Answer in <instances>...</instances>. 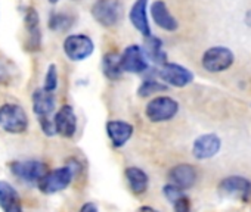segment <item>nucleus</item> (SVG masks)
<instances>
[{"label": "nucleus", "mask_w": 251, "mask_h": 212, "mask_svg": "<svg viewBox=\"0 0 251 212\" xmlns=\"http://www.w3.org/2000/svg\"><path fill=\"white\" fill-rule=\"evenodd\" d=\"M11 171L15 177L27 183H39L48 172L46 165L39 161H23L11 164Z\"/></svg>", "instance_id": "9"}, {"label": "nucleus", "mask_w": 251, "mask_h": 212, "mask_svg": "<svg viewBox=\"0 0 251 212\" xmlns=\"http://www.w3.org/2000/svg\"><path fill=\"white\" fill-rule=\"evenodd\" d=\"M151 14H152V18L155 21V24L166 30V31H176L179 24L177 21L175 20V17L169 12V8L166 6V3L163 0H155L151 6Z\"/></svg>", "instance_id": "17"}, {"label": "nucleus", "mask_w": 251, "mask_h": 212, "mask_svg": "<svg viewBox=\"0 0 251 212\" xmlns=\"http://www.w3.org/2000/svg\"><path fill=\"white\" fill-rule=\"evenodd\" d=\"M167 90V85L163 84V83H158L155 80H145L139 90H138V94L141 97H147V96H151V94H155V93H160V91H166Z\"/></svg>", "instance_id": "23"}, {"label": "nucleus", "mask_w": 251, "mask_h": 212, "mask_svg": "<svg viewBox=\"0 0 251 212\" xmlns=\"http://www.w3.org/2000/svg\"><path fill=\"white\" fill-rule=\"evenodd\" d=\"M64 52L71 61H84L93 53V42L84 34L68 36L64 42Z\"/></svg>", "instance_id": "7"}, {"label": "nucleus", "mask_w": 251, "mask_h": 212, "mask_svg": "<svg viewBox=\"0 0 251 212\" xmlns=\"http://www.w3.org/2000/svg\"><path fill=\"white\" fill-rule=\"evenodd\" d=\"M144 52L147 59L152 61L154 64L158 65H166L167 64V55L163 49V42L157 37H147L145 40V46H144Z\"/></svg>", "instance_id": "20"}, {"label": "nucleus", "mask_w": 251, "mask_h": 212, "mask_svg": "<svg viewBox=\"0 0 251 212\" xmlns=\"http://www.w3.org/2000/svg\"><path fill=\"white\" fill-rule=\"evenodd\" d=\"M177 111H179V105L175 99H172L169 96H160V97L152 99L148 103L145 114L150 121L163 123V121H169V120L175 118Z\"/></svg>", "instance_id": "3"}, {"label": "nucleus", "mask_w": 251, "mask_h": 212, "mask_svg": "<svg viewBox=\"0 0 251 212\" xmlns=\"http://www.w3.org/2000/svg\"><path fill=\"white\" fill-rule=\"evenodd\" d=\"M25 28L30 37V46L31 49H39L40 46V28H39V15L36 12V9L30 8L25 14Z\"/></svg>", "instance_id": "21"}, {"label": "nucleus", "mask_w": 251, "mask_h": 212, "mask_svg": "<svg viewBox=\"0 0 251 212\" xmlns=\"http://www.w3.org/2000/svg\"><path fill=\"white\" fill-rule=\"evenodd\" d=\"M201 64L208 72H223L233 64V53L223 46L210 47L202 55Z\"/></svg>", "instance_id": "4"}, {"label": "nucleus", "mask_w": 251, "mask_h": 212, "mask_svg": "<svg viewBox=\"0 0 251 212\" xmlns=\"http://www.w3.org/2000/svg\"><path fill=\"white\" fill-rule=\"evenodd\" d=\"M0 208L3 212H21V199L18 191L6 181H0Z\"/></svg>", "instance_id": "18"}, {"label": "nucleus", "mask_w": 251, "mask_h": 212, "mask_svg": "<svg viewBox=\"0 0 251 212\" xmlns=\"http://www.w3.org/2000/svg\"><path fill=\"white\" fill-rule=\"evenodd\" d=\"M245 22H247V25L248 27H251V9L247 12V15H245Z\"/></svg>", "instance_id": "32"}, {"label": "nucleus", "mask_w": 251, "mask_h": 212, "mask_svg": "<svg viewBox=\"0 0 251 212\" xmlns=\"http://www.w3.org/2000/svg\"><path fill=\"white\" fill-rule=\"evenodd\" d=\"M9 80V72L3 62H0V83H6Z\"/></svg>", "instance_id": "29"}, {"label": "nucleus", "mask_w": 251, "mask_h": 212, "mask_svg": "<svg viewBox=\"0 0 251 212\" xmlns=\"http://www.w3.org/2000/svg\"><path fill=\"white\" fill-rule=\"evenodd\" d=\"M220 146L222 142L216 134H202L194 142L192 153L197 159H208L219 153Z\"/></svg>", "instance_id": "12"}, {"label": "nucleus", "mask_w": 251, "mask_h": 212, "mask_svg": "<svg viewBox=\"0 0 251 212\" xmlns=\"http://www.w3.org/2000/svg\"><path fill=\"white\" fill-rule=\"evenodd\" d=\"M40 120V126H42V130L45 134L48 136H53L56 134V127H55V121H52L49 117L46 118H39Z\"/></svg>", "instance_id": "27"}, {"label": "nucleus", "mask_w": 251, "mask_h": 212, "mask_svg": "<svg viewBox=\"0 0 251 212\" xmlns=\"http://www.w3.org/2000/svg\"><path fill=\"white\" fill-rule=\"evenodd\" d=\"M80 212H99V211H98V206L93 202H87L80 208Z\"/></svg>", "instance_id": "30"}, {"label": "nucleus", "mask_w": 251, "mask_h": 212, "mask_svg": "<svg viewBox=\"0 0 251 212\" xmlns=\"http://www.w3.org/2000/svg\"><path fill=\"white\" fill-rule=\"evenodd\" d=\"M175 209L176 212H189L191 211V205H189V199L183 194L182 197H179L175 203Z\"/></svg>", "instance_id": "28"}, {"label": "nucleus", "mask_w": 251, "mask_h": 212, "mask_svg": "<svg viewBox=\"0 0 251 212\" xmlns=\"http://www.w3.org/2000/svg\"><path fill=\"white\" fill-rule=\"evenodd\" d=\"M75 168L77 167L65 165L62 168H58V170H53V171L48 172L39 181L40 191H43L46 194H53V193H58V191L67 189L70 186V183L73 181L74 175H75Z\"/></svg>", "instance_id": "2"}, {"label": "nucleus", "mask_w": 251, "mask_h": 212, "mask_svg": "<svg viewBox=\"0 0 251 212\" xmlns=\"http://www.w3.org/2000/svg\"><path fill=\"white\" fill-rule=\"evenodd\" d=\"M0 127L12 134L24 133L28 127V118L20 105L6 103L0 106Z\"/></svg>", "instance_id": "1"}, {"label": "nucleus", "mask_w": 251, "mask_h": 212, "mask_svg": "<svg viewBox=\"0 0 251 212\" xmlns=\"http://www.w3.org/2000/svg\"><path fill=\"white\" fill-rule=\"evenodd\" d=\"M33 109L34 114L39 115V118L49 117L55 109V96L52 91H48L45 88H39L33 94Z\"/></svg>", "instance_id": "15"}, {"label": "nucleus", "mask_w": 251, "mask_h": 212, "mask_svg": "<svg viewBox=\"0 0 251 212\" xmlns=\"http://www.w3.org/2000/svg\"><path fill=\"white\" fill-rule=\"evenodd\" d=\"M163 193H164V196H166L172 203H175L179 197H182V196H183L182 189H179V187H176V186H173V184H167V186H164Z\"/></svg>", "instance_id": "26"}, {"label": "nucleus", "mask_w": 251, "mask_h": 212, "mask_svg": "<svg viewBox=\"0 0 251 212\" xmlns=\"http://www.w3.org/2000/svg\"><path fill=\"white\" fill-rule=\"evenodd\" d=\"M169 178H170V184L186 190L191 189L195 181H197V171L194 167H191L189 164H179L176 167H173L169 172Z\"/></svg>", "instance_id": "13"}, {"label": "nucleus", "mask_w": 251, "mask_h": 212, "mask_svg": "<svg viewBox=\"0 0 251 212\" xmlns=\"http://www.w3.org/2000/svg\"><path fill=\"white\" fill-rule=\"evenodd\" d=\"M138 212H158V211L154 209V208H151V206H142V208L138 209Z\"/></svg>", "instance_id": "31"}, {"label": "nucleus", "mask_w": 251, "mask_h": 212, "mask_svg": "<svg viewBox=\"0 0 251 212\" xmlns=\"http://www.w3.org/2000/svg\"><path fill=\"white\" fill-rule=\"evenodd\" d=\"M121 66L124 72H133V74L145 72L148 69V62L144 49L138 44L126 47V50L121 55Z\"/></svg>", "instance_id": "8"}, {"label": "nucleus", "mask_w": 251, "mask_h": 212, "mask_svg": "<svg viewBox=\"0 0 251 212\" xmlns=\"http://www.w3.org/2000/svg\"><path fill=\"white\" fill-rule=\"evenodd\" d=\"M55 127L56 133L62 137H73L77 130V118L74 114L73 106L64 105L55 115Z\"/></svg>", "instance_id": "11"}, {"label": "nucleus", "mask_w": 251, "mask_h": 212, "mask_svg": "<svg viewBox=\"0 0 251 212\" xmlns=\"http://www.w3.org/2000/svg\"><path fill=\"white\" fill-rule=\"evenodd\" d=\"M73 25V18L65 14H53L49 21V27L55 31H65Z\"/></svg>", "instance_id": "24"}, {"label": "nucleus", "mask_w": 251, "mask_h": 212, "mask_svg": "<svg viewBox=\"0 0 251 212\" xmlns=\"http://www.w3.org/2000/svg\"><path fill=\"white\" fill-rule=\"evenodd\" d=\"M106 133L114 146L121 148L129 142L133 134V127L124 121H109L106 124Z\"/></svg>", "instance_id": "16"}, {"label": "nucleus", "mask_w": 251, "mask_h": 212, "mask_svg": "<svg viewBox=\"0 0 251 212\" xmlns=\"http://www.w3.org/2000/svg\"><path fill=\"white\" fill-rule=\"evenodd\" d=\"M56 87H58V71H56V66L52 64V65H49V68H48L46 78H45V87H43V88L53 93Z\"/></svg>", "instance_id": "25"}, {"label": "nucleus", "mask_w": 251, "mask_h": 212, "mask_svg": "<svg viewBox=\"0 0 251 212\" xmlns=\"http://www.w3.org/2000/svg\"><path fill=\"white\" fill-rule=\"evenodd\" d=\"M219 193L222 197L248 200V197L251 196V181L241 175H230L220 181Z\"/></svg>", "instance_id": "6"}, {"label": "nucleus", "mask_w": 251, "mask_h": 212, "mask_svg": "<svg viewBox=\"0 0 251 212\" xmlns=\"http://www.w3.org/2000/svg\"><path fill=\"white\" fill-rule=\"evenodd\" d=\"M147 8H148V0H136L135 5L130 9L129 18L133 27L142 33L145 37H151V28L148 22V15H147Z\"/></svg>", "instance_id": "14"}, {"label": "nucleus", "mask_w": 251, "mask_h": 212, "mask_svg": "<svg viewBox=\"0 0 251 212\" xmlns=\"http://www.w3.org/2000/svg\"><path fill=\"white\" fill-rule=\"evenodd\" d=\"M49 2H50V3H56V2H58V0H49Z\"/></svg>", "instance_id": "33"}, {"label": "nucleus", "mask_w": 251, "mask_h": 212, "mask_svg": "<svg viewBox=\"0 0 251 212\" xmlns=\"http://www.w3.org/2000/svg\"><path fill=\"white\" fill-rule=\"evenodd\" d=\"M160 78L175 87H185L189 83H192L194 75L189 69H186L182 65L177 64H166L161 66V69L158 71Z\"/></svg>", "instance_id": "10"}, {"label": "nucleus", "mask_w": 251, "mask_h": 212, "mask_svg": "<svg viewBox=\"0 0 251 212\" xmlns=\"http://www.w3.org/2000/svg\"><path fill=\"white\" fill-rule=\"evenodd\" d=\"M93 18L103 27H114L121 17L118 0H96L92 6Z\"/></svg>", "instance_id": "5"}, {"label": "nucleus", "mask_w": 251, "mask_h": 212, "mask_svg": "<svg viewBox=\"0 0 251 212\" xmlns=\"http://www.w3.org/2000/svg\"><path fill=\"white\" fill-rule=\"evenodd\" d=\"M124 174H126V180H127V183H129V187L133 193L139 194L148 189L150 178L144 170H141L138 167H130V168L126 170Z\"/></svg>", "instance_id": "19"}, {"label": "nucleus", "mask_w": 251, "mask_h": 212, "mask_svg": "<svg viewBox=\"0 0 251 212\" xmlns=\"http://www.w3.org/2000/svg\"><path fill=\"white\" fill-rule=\"evenodd\" d=\"M102 69H103L105 77H108L109 80L120 78L121 74L124 72L123 66H121V55H118L115 52L106 53L102 61Z\"/></svg>", "instance_id": "22"}]
</instances>
